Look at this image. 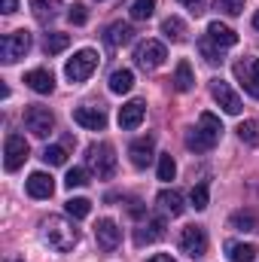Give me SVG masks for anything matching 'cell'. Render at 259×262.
<instances>
[{
	"label": "cell",
	"instance_id": "cell-1",
	"mask_svg": "<svg viewBox=\"0 0 259 262\" xmlns=\"http://www.w3.org/2000/svg\"><path fill=\"white\" fill-rule=\"evenodd\" d=\"M43 241L52 250H58V253H70L76 247V241H79V232H76L73 223H67L64 216H49L43 223Z\"/></svg>",
	"mask_w": 259,
	"mask_h": 262
},
{
	"label": "cell",
	"instance_id": "cell-2",
	"mask_svg": "<svg viewBox=\"0 0 259 262\" xmlns=\"http://www.w3.org/2000/svg\"><path fill=\"white\" fill-rule=\"evenodd\" d=\"M220 134H223L220 119H217L213 113H201V116H198V128H192L186 134V146L195 149V152H207V149L217 146Z\"/></svg>",
	"mask_w": 259,
	"mask_h": 262
},
{
	"label": "cell",
	"instance_id": "cell-3",
	"mask_svg": "<svg viewBox=\"0 0 259 262\" xmlns=\"http://www.w3.org/2000/svg\"><path fill=\"white\" fill-rule=\"evenodd\" d=\"M85 162H89V171L98 174V180H110L116 174V156L110 143H92L85 149Z\"/></svg>",
	"mask_w": 259,
	"mask_h": 262
},
{
	"label": "cell",
	"instance_id": "cell-4",
	"mask_svg": "<svg viewBox=\"0 0 259 262\" xmlns=\"http://www.w3.org/2000/svg\"><path fill=\"white\" fill-rule=\"evenodd\" d=\"M98 67V52L95 49H79L70 61L64 64V76L70 82H85Z\"/></svg>",
	"mask_w": 259,
	"mask_h": 262
},
{
	"label": "cell",
	"instance_id": "cell-5",
	"mask_svg": "<svg viewBox=\"0 0 259 262\" xmlns=\"http://www.w3.org/2000/svg\"><path fill=\"white\" fill-rule=\"evenodd\" d=\"M25 128L31 131L34 137H49L55 131V116L49 107H40V104H31L25 110Z\"/></svg>",
	"mask_w": 259,
	"mask_h": 262
},
{
	"label": "cell",
	"instance_id": "cell-6",
	"mask_svg": "<svg viewBox=\"0 0 259 262\" xmlns=\"http://www.w3.org/2000/svg\"><path fill=\"white\" fill-rule=\"evenodd\" d=\"M31 34L28 31H12V34H6L3 37V43H0V55H3V61L6 64H15L18 58H25L28 52H31Z\"/></svg>",
	"mask_w": 259,
	"mask_h": 262
},
{
	"label": "cell",
	"instance_id": "cell-7",
	"mask_svg": "<svg viewBox=\"0 0 259 262\" xmlns=\"http://www.w3.org/2000/svg\"><path fill=\"white\" fill-rule=\"evenodd\" d=\"M165 58H168V52H165V46H162L159 40H143V43H137V49H134V61L143 67V70L162 67Z\"/></svg>",
	"mask_w": 259,
	"mask_h": 262
},
{
	"label": "cell",
	"instance_id": "cell-8",
	"mask_svg": "<svg viewBox=\"0 0 259 262\" xmlns=\"http://www.w3.org/2000/svg\"><path fill=\"white\" fill-rule=\"evenodd\" d=\"M180 250L192 259H201L207 253V232L201 226H186L180 232Z\"/></svg>",
	"mask_w": 259,
	"mask_h": 262
},
{
	"label": "cell",
	"instance_id": "cell-9",
	"mask_svg": "<svg viewBox=\"0 0 259 262\" xmlns=\"http://www.w3.org/2000/svg\"><path fill=\"white\" fill-rule=\"evenodd\" d=\"M28 159V140L21 134H9L3 143V168L6 171H18Z\"/></svg>",
	"mask_w": 259,
	"mask_h": 262
},
{
	"label": "cell",
	"instance_id": "cell-10",
	"mask_svg": "<svg viewBox=\"0 0 259 262\" xmlns=\"http://www.w3.org/2000/svg\"><path fill=\"white\" fill-rule=\"evenodd\" d=\"M235 76L244 85V92L259 101V58H241V61H235Z\"/></svg>",
	"mask_w": 259,
	"mask_h": 262
},
{
	"label": "cell",
	"instance_id": "cell-11",
	"mask_svg": "<svg viewBox=\"0 0 259 262\" xmlns=\"http://www.w3.org/2000/svg\"><path fill=\"white\" fill-rule=\"evenodd\" d=\"M210 95H213V101H217L229 116H238V113H241V98H238V92H235L229 82L213 79V82H210Z\"/></svg>",
	"mask_w": 259,
	"mask_h": 262
},
{
	"label": "cell",
	"instance_id": "cell-12",
	"mask_svg": "<svg viewBox=\"0 0 259 262\" xmlns=\"http://www.w3.org/2000/svg\"><path fill=\"white\" fill-rule=\"evenodd\" d=\"M95 241H98V247L101 250H116L119 247V241H122V229L113 223V220H98V226H95Z\"/></svg>",
	"mask_w": 259,
	"mask_h": 262
},
{
	"label": "cell",
	"instance_id": "cell-13",
	"mask_svg": "<svg viewBox=\"0 0 259 262\" xmlns=\"http://www.w3.org/2000/svg\"><path fill=\"white\" fill-rule=\"evenodd\" d=\"M73 122L89 131H104L107 128V113L101 107H76L73 110Z\"/></svg>",
	"mask_w": 259,
	"mask_h": 262
},
{
	"label": "cell",
	"instance_id": "cell-14",
	"mask_svg": "<svg viewBox=\"0 0 259 262\" xmlns=\"http://www.w3.org/2000/svg\"><path fill=\"white\" fill-rule=\"evenodd\" d=\"M153 149H156V137H153V134H146V137H137V140L128 146L131 165H134V168H146V165L153 162Z\"/></svg>",
	"mask_w": 259,
	"mask_h": 262
},
{
	"label": "cell",
	"instance_id": "cell-15",
	"mask_svg": "<svg viewBox=\"0 0 259 262\" xmlns=\"http://www.w3.org/2000/svg\"><path fill=\"white\" fill-rule=\"evenodd\" d=\"M25 85L34 89L37 95H49V92L55 89V76H52V70L37 67V70H28V73H25Z\"/></svg>",
	"mask_w": 259,
	"mask_h": 262
},
{
	"label": "cell",
	"instance_id": "cell-16",
	"mask_svg": "<svg viewBox=\"0 0 259 262\" xmlns=\"http://www.w3.org/2000/svg\"><path fill=\"white\" fill-rule=\"evenodd\" d=\"M143 116H146L143 101H128V104H122V110H119V128L134 131L140 122H143Z\"/></svg>",
	"mask_w": 259,
	"mask_h": 262
},
{
	"label": "cell",
	"instance_id": "cell-17",
	"mask_svg": "<svg viewBox=\"0 0 259 262\" xmlns=\"http://www.w3.org/2000/svg\"><path fill=\"white\" fill-rule=\"evenodd\" d=\"M25 186H28L31 198H52V192H55V180L49 174H43V171H34Z\"/></svg>",
	"mask_w": 259,
	"mask_h": 262
},
{
	"label": "cell",
	"instance_id": "cell-18",
	"mask_svg": "<svg viewBox=\"0 0 259 262\" xmlns=\"http://www.w3.org/2000/svg\"><path fill=\"white\" fill-rule=\"evenodd\" d=\"M207 37H210L220 49H229V46L238 43V34H235L229 25H223V21H210V25H207Z\"/></svg>",
	"mask_w": 259,
	"mask_h": 262
},
{
	"label": "cell",
	"instance_id": "cell-19",
	"mask_svg": "<svg viewBox=\"0 0 259 262\" xmlns=\"http://www.w3.org/2000/svg\"><path fill=\"white\" fill-rule=\"evenodd\" d=\"M31 9H34V18L40 25H52L58 18V9H61V0H31Z\"/></svg>",
	"mask_w": 259,
	"mask_h": 262
},
{
	"label": "cell",
	"instance_id": "cell-20",
	"mask_svg": "<svg viewBox=\"0 0 259 262\" xmlns=\"http://www.w3.org/2000/svg\"><path fill=\"white\" fill-rule=\"evenodd\" d=\"M156 201H159V207H162L165 213H171V216H180V213L186 210V204H183V195H180L177 189H162Z\"/></svg>",
	"mask_w": 259,
	"mask_h": 262
},
{
	"label": "cell",
	"instance_id": "cell-21",
	"mask_svg": "<svg viewBox=\"0 0 259 262\" xmlns=\"http://www.w3.org/2000/svg\"><path fill=\"white\" fill-rule=\"evenodd\" d=\"M110 46H125L134 40V28H131L128 21H116V25H110L107 28V37H104Z\"/></svg>",
	"mask_w": 259,
	"mask_h": 262
},
{
	"label": "cell",
	"instance_id": "cell-22",
	"mask_svg": "<svg viewBox=\"0 0 259 262\" xmlns=\"http://www.w3.org/2000/svg\"><path fill=\"white\" fill-rule=\"evenodd\" d=\"M131 85H134V73L128 67H119L110 73V92L113 95H125V92H131Z\"/></svg>",
	"mask_w": 259,
	"mask_h": 262
},
{
	"label": "cell",
	"instance_id": "cell-23",
	"mask_svg": "<svg viewBox=\"0 0 259 262\" xmlns=\"http://www.w3.org/2000/svg\"><path fill=\"white\" fill-rule=\"evenodd\" d=\"M162 34H165L171 43H183V40H186V25H183V18L168 15V18L162 21Z\"/></svg>",
	"mask_w": 259,
	"mask_h": 262
},
{
	"label": "cell",
	"instance_id": "cell-24",
	"mask_svg": "<svg viewBox=\"0 0 259 262\" xmlns=\"http://www.w3.org/2000/svg\"><path fill=\"white\" fill-rule=\"evenodd\" d=\"M229 226H232V229H241V232H259V220H256L253 210H238V213H232Z\"/></svg>",
	"mask_w": 259,
	"mask_h": 262
},
{
	"label": "cell",
	"instance_id": "cell-25",
	"mask_svg": "<svg viewBox=\"0 0 259 262\" xmlns=\"http://www.w3.org/2000/svg\"><path fill=\"white\" fill-rule=\"evenodd\" d=\"M198 52H201V58H204L207 64H223V49H220L207 34L198 40Z\"/></svg>",
	"mask_w": 259,
	"mask_h": 262
},
{
	"label": "cell",
	"instance_id": "cell-26",
	"mask_svg": "<svg viewBox=\"0 0 259 262\" xmlns=\"http://www.w3.org/2000/svg\"><path fill=\"white\" fill-rule=\"evenodd\" d=\"M171 82H174V89H177V92H189V89H192V85H195V76H192V67H189V61H180V64H177V70H174V79H171Z\"/></svg>",
	"mask_w": 259,
	"mask_h": 262
},
{
	"label": "cell",
	"instance_id": "cell-27",
	"mask_svg": "<svg viewBox=\"0 0 259 262\" xmlns=\"http://www.w3.org/2000/svg\"><path fill=\"white\" fill-rule=\"evenodd\" d=\"M162 229H165V220H153V223H149V232H143V229L134 232V244H137V247L153 244L156 238H162Z\"/></svg>",
	"mask_w": 259,
	"mask_h": 262
},
{
	"label": "cell",
	"instance_id": "cell-28",
	"mask_svg": "<svg viewBox=\"0 0 259 262\" xmlns=\"http://www.w3.org/2000/svg\"><path fill=\"white\" fill-rule=\"evenodd\" d=\"M238 137H241V143H247V146H259V119H244V122L238 125Z\"/></svg>",
	"mask_w": 259,
	"mask_h": 262
},
{
	"label": "cell",
	"instance_id": "cell-29",
	"mask_svg": "<svg viewBox=\"0 0 259 262\" xmlns=\"http://www.w3.org/2000/svg\"><path fill=\"white\" fill-rule=\"evenodd\" d=\"M67 46H70V34H46V43H43V49H46V55H58V52H64Z\"/></svg>",
	"mask_w": 259,
	"mask_h": 262
},
{
	"label": "cell",
	"instance_id": "cell-30",
	"mask_svg": "<svg viewBox=\"0 0 259 262\" xmlns=\"http://www.w3.org/2000/svg\"><path fill=\"white\" fill-rule=\"evenodd\" d=\"M229 259L232 262H253L256 259V247L253 244H229Z\"/></svg>",
	"mask_w": 259,
	"mask_h": 262
},
{
	"label": "cell",
	"instance_id": "cell-31",
	"mask_svg": "<svg viewBox=\"0 0 259 262\" xmlns=\"http://www.w3.org/2000/svg\"><path fill=\"white\" fill-rule=\"evenodd\" d=\"M64 207L73 220H85V216L92 213V201H89V198H70Z\"/></svg>",
	"mask_w": 259,
	"mask_h": 262
},
{
	"label": "cell",
	"instance_id": "cell-32",
	"mask_svg": "<svg viewBox=\"0 0 259 262\" xmlns=\"http://www.w3.org/2000/svg\"><path fill=\"white\" fill-rule=\"evenodd\" d=\"M128 12H131V18H134V21H146V18L156 12V0H134Z\"/></svg>",
	"mask_w": 259,
	"mask_h": 262
},
{
	"label": "cell",
	"instance_id": "cell-33",
	"mask_svg": "<svg viewBox=\"0 0 259 262\" xmlns=\"http://www.w3.org/2000/svg\"><path fill=\"white\" fill-rule=\"evenodd\" d=\"M89 183V171L85 168H70L64 177V186L67 189H79V186H85Z\"/></svg>",
	"mask_w": 259,
	"mask_h": 262
},
{
	"label": "cell",
	"instance_id": "cell-34",
	"mask_svg": "<svg viewBox=\"0 0 259 262\" xmlns=\"http://www.w3.org/2000/svg\"><path fill=\"white\" fill-rule=\"evenodd\" d=\"M174 174H177V165H174V159L168 156V152H162L159 156V180H174Z\"/></svg>",
	"mask_w": 259,
	"mask_h": 262
},
{
	"label": "cell",
	"instance_id": "cell-35",
	"mask_svg": "<svg viewBox=\"0 0 259 262\" xmlns=\"http://www.w3.org/2000/svg\"><path fill=\"white\" fill-rule=\"evenodd\" d=\"M213 9L223 15H241L244 12V0H213Z\"/></svg>",
	"mask_w": 259,
	"mask_h": 262
},
{
	"label": "cell",
	"instance_id": "cell-36",
	"mask_svg": "<svg viewBox=\"0 0 259 262\" xmlns=\"http://www.w3.org/2000/svg\"><path fill=\"white\" fill-rule=\"evenodd\" d=\"M189 201H192L195 210H204V207L210 204V192H207V186H204V183L192 186V192H189Z\"/></svg>",
	"mask_w": 259,
	"mask_h": 262
},
{
	"label": "cell",
	"instance_id": "cell-37",
	"mask_svg": "<svg viewBox=\"0 0 259 262\" xmlns=\"http://www.w3.org/2000/svg\"><path fill=\"white\" fill-rule=\"evenodd\" d=\"M43 162H46V165H64L67 149L64 146H46V149H43Z\"/></svg>",
	"mask_w": 259,
	"mask_h": 262
},
{
	"label": "cell",
	"instance_id": "cell-38",
	"mask_svg": "<svg viewBox=\"0 0 259 262\" xmlns=\"http://www.w3.org/2000/svg\"><path fill=\"white\" fill-rule=\"evenodd\" d=\"M67 18H70L73 25H85V21H89V9H85L82 3H73L70 12H67Z\"/></svg>",
	"mask_w": 259,
	"mask_h": 262
},
{
	"label": "cell",
	"instance_id": "cell-39",
	"mask_svg": "<svg viewBox=\"0 0 259 262\" xmlns=\"http://www.w3.org/2000/svg\"><path fill=\"white\" fill-rule=\"evenodd\" d=\"M180 3H183L186 9H192L195 15H198V12H201V3H204V0H180Z\"/></svg>",
	"mask_w": 259,
	"mask_h": 262
},
{
	"label": "cell",
	"instance_id": "cell-40",
	"mask_svg": "<svg viewBox=\"0 0 259 262\" xmlns=\"http://www.w3.org/2000/svg\"><path fill=\"white\" fill-rule=\"evenodd\" d=\"M0 3H3V12H6V15L18 9V0H0Z\"/></svg>",
	"mask_w": 259,
	"mask_h": 262
},
{
	"label": "cell",
	"instance_id": "cell-41",
	"mask_svg": "<svg viewBox=\"0 0 259 262\" xmlns=\"http://www.w3.org/2000/svg\"><path fill=\"white\" fill-rule=\"evenodd\" d=\"M146 262H174L171 256H165V253H156V256H149Z\"/></svg>",
	"mask_w": 259,
	"mask_h": 262
},
{
	"label": "cell",
	"instance_id": "cell-42",
	"mask_svg": "<svg viewBox=\"0 0 259 262\" xmlns=\"http://www.w3.org/2000/svg\"><path fill=\"white\" fill-rule=\"evenodd\" d=\"M253 28L259 31V9H256V15H253Z\"/></svg>",
	"mask_w": 259,
	"mask_h": 262
}]
</instances>
